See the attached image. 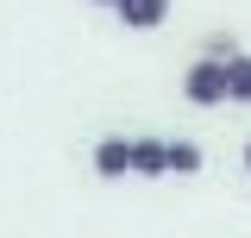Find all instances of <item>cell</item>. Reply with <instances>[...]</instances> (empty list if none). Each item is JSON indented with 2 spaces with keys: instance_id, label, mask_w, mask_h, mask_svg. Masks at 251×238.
I'll use <instances>...</instances> for the list:
<instances>
[{
  "instance_id": "obj_1",
  "label": "cell",
  "mask_w": 251,
  "mask_h": 238,
  "mask_svg": "<svg viewBox=\"0 0 251 238\" xmlns=\"http://www.w3.org/2000/svg\"><path fill=\"white\" fill-rule=\"evenodd\" d=\"M182 100L188 107H226V63L220 57H195L182 69Z\"/></svg>"
},
{
  "instance_id": "obj_2",
  "label": "cell",
  "mask_w": 251,
  "mask_h": 238,
  "mask_svg": "<svg viewBox=\"0 0 251 238\" xmlns=\"http://www.w3.org/2000/svg\"><path fill=\"white\" fill-rule=\"evenodd\" d=\"M132 176H170V138H132Z\"/></svg>"
},
{
  "instance_id": "obj_3",
  "label": "cell",
  "mask_w": 251,
  "mask_h": 238,
  "mask_svg": "<svg viewBox=\"0 0 251 238\" xmlns=\"http://www.w3.org/2000/svg\"><path fill=\"white\" fill-rule=\"evenodd\" d=\"M94 176H132V138H100L94 144Z\"/></svg>"
},
{
  "instance_id": "obj_4",
  "label": "cell",
  "mask_w": 251,
  "mask_h": 238,
  "mask_svg": "<svg viewBox=\"0 0 251 238\" xmlns=\"http://www.w3.org/2000/svg\"><path fill=\"white\" fill-rule=\"evenodd\" d=\"M113 13H120L132 31H151V25H163V19H170V0H120Z\"/></svg>"
},
{
  "instance_id": "obj_5",
  "label": "cell",
  "mask_w": 251,
  "mask_h": 238,
  "mask_svg": "<svg viewBox=\"0 0 251 238\" xmlns=\"http://www.w3.org/2000/svg\"><path fill=\"white\" fill-rule=\"evenodd\" d=\"M226 107H251V57L245 50L226 57Z\"/></svg>"
},
{
  "instance_id": "obj_6",
  "label": "cell",
  "mask_w": 251,
  "mask_h": 238,
  "mask_svg": "<svg viewBox=\"0 0 251 238\" xmlns=\"http://www.w3.org/2000/svg\"><path fill=\"white\" fill-rule=\"evenodd\" d=\"M201 169V144L195 138H170V176H195Z\"/></svg>"
},
{
  "instance_id": "obj_7",
  "label": "cell",
  "mask_w": 251,
  "mask_h": 238,
  "mask_svg": "<svg viewBox=\"0 0 251 238\" xmlns=\"http://www.w3.org/2000/svg\"><path fill=\"white\" fill-rule=\"evenodd\" d=\"M94 6H120V0H94Z\"/></svg>"
},
{
  "instance_id": "obj_8",
  "label": "cell",
  "mask_w": 251,
  "mask_h": 238,
  "mask_svg": "<svg viewBox=\"0 0 251 238\" xmlns=\"http://www.w3.org/2000/svg\"><path fill=\"white\" fill-rule=\"evenodd\" d=\"M245 169H251V144H245Z\"/></svg>"
}]
</instances>
